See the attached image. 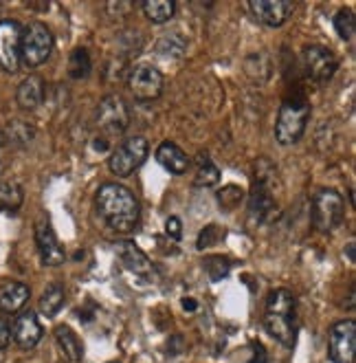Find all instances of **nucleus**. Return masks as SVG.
I'll return each mask as SVG.
<instances>
[{
	"instance_id": "obj_1",
	"label": "nucleus",
	"mask_w": 356,
	"mask_h": 363,
	"mask_svg": "<svg viewBox=\"0 0 356 363\" xmlns=\"http://www.w3.org/2000/svg\"><path fill=\"white\" fill-rule=\"evenodd\" d=\"M95 209L117 233H132L141 223V205L128 187L103 183L95 194Z\"/></svg>"
},
{
	"instance_id": "obj_2",
	"label": "nucleus",
	"mask_w": 356,
	"mask_h": 363,
	"mask_svg": "<svg viewBox=\"0 0 356 363\" xmlns=\"http://www.w3.org/2000/svg\"><path fill=\"white\" fill-rule=\"evenodd\" d=\"M266 333L277 339L282 346L292 348L297 339V317H295V295L288 289H275L266 297L264 313Z\"/></svg>"
},
{
	"instance_id": "obj_3",
	"label": "nucleus",
	"mask_w": 356,
	"mask_h": 363,
	"mask_svg": "<svg viewBox=\"0 0 356 363\" xmlns=\"http://www.w3.org/2000/svg\"><path fill=\"white\" fill-rule=\"evenodd\" d=\"M310 101L304 93H292L288 95L282 106H280V115L275 123V141L280 145H295L308 128L310 121Z\"/></svg>"
},
{
	"instance_id": "obj_4",
	"label": "nucleus",
	"mask_w": 356,
	"mask_h": 363,
	"mask_svg": "<svg viewBox=\"0 0 356 363\" xmlns=\"http://www.w3.org/2000/svg\"><path fill=\"white\" fill-rule=\"evenodd\" d=\"M310 218L315 229L330 233L337 229L345 218V201L337 189H319L312 199Z\"/></svg>"
},
{
	"instance_id": "obj_5",
	"label": "nucleus",
	"mask_w": 356,
	"mask_h": 363,
	"mask_svg": "<svg viewBox=\"0 0 356 363\" xmlns=\"http://www.w3.org/2000/svg\"><path fill=\"white\" fill-rule=\"evenodd\" d=\"M53 53V33L47 25L31 23L23 31V47H20V62L29 69L42 67Z\"/></svg>"
},
{
	"instance_id": "obj_6",
	"label": "nucleus",
	"mask_w": 356,
	"mask_h": 363,
	"mask_svg": "<svg viewBox=\"0 0 356 363\" xmlns=\"http://www.w3.org/2000/svg\"><path fill=\"white\" fill-rule=\"evenodd\" d=\"M130 108L128 104L123 101L121 95L113 93V95H106L95 111V125L103 135H123L125 130L130 128Z\"/></svg>"
},
{
	"instance_id": "obj_7",
	"label": "nucleus",
	"mask_w": 356,
	"mask_h": 363,
	"mask_svg": "<svg viewBox=\"0 0 356 363\" xmlns=\"http://www.w3.org/2000/svg\"><path fill=\"white\" fill-rule=\"evenodd\" d=\"M148 152H150V145L143 137H130V139L121 141L113 150L110 159H108L110 172L115 177H121V179L130 177L132 172H137V169L145 163Z\"/></svg>"
},
{
	"instance_id": "obj_8",
	"label": "nucleus",
	"mask_w": 356,
	"mask_h": 363,
	"mask_svg": "<svg viewBox=\"0 0 356 363\" xmlns=\"http://www.w3.org/2000/svg\"><path fill=\"white\" fill-rule=\"evenodd\" d=\"M302 64H304V71L306 77H310L312 82L317 84H326L334 77L339 69V60L334 55L328 47L321 45H310L304 49L302 53Z\"/></svg>"
},
{
	"instance_id": "obj_9",
	"label": "nucleus",
	"mask_w": 356,
	"mask_h": 363,
	"mask_svg": "<svg viewBox=\"0 0 356 363\" xmlns=\"http://www.w3.org/2000/svg\"><path fill=\"white\" fill-rule=\"evenodd\" d=\"M23 25L16 20H0V69L5 73H18L20 47H23Z\"/></svg>"
},
{
	"instance_id": "obj_10",
	"label": "nucleus",
	"mask_w": 356,
	"mask_h": 363,
	"mask_svg": "<svg viewBox=\"0 0 356 363\" xmlns=\"http://www.w3.org/2000/svg\"><path fill=\"white\" fill-rule=\"evenodd\" d=\"M128 89L137 101H152L163 93V75L152 64H137L130 69Z\"/></svg>"
},
{
	"instance_id": "obj_11",
	"label": "nucleus",
	"mask_w": 356,
	"mask_h": 363,
	"mask_svg": "<svg viewBox=\"0 0 356 363\" xmlns=\"http://www.w3.org/2000/svg\"><path fill=\"white\" fill-rule=\"evenodd\" d=\"M275 191L268 183V177L258 172L255 187L248 196V220L255 225H264L268 220H273L277 216V201H275Z\"/></svg>"
},
{
	"instance_id": "obj_12",
	"label": "nucleus",
	"mask_w": 356,
	"mask_h": 363,
	"mask_svg": "<svg viewBox=\"0 0 356 363\" xmlns=\"http://www.w3.org/2000/svg\"><path fill=\"white\" fill-rule=\"evenodd\" d=\"M356 352V322L343 319L330 328L328 337V354L332 363H354Z\"/></svg>"
},
{
	"instance_id": "obj_13",
	"label": "nucleus",
	"mask_w": 356,
	"mask_h": 363,
	"mask_svg": "<svg viewBox=\"0 0 356 363\" xmlns=\"http://www.w3.org/2000/svg\"><path fill=\"white\" fill-rule=\"evenodd\" d=\"M35 245H38V251H40V258L47 267H59L64 264L67 260V253L62 249L55 231L49 223V218H40L35 223Z\"/></svg>"
},
{
	"instance_id": "obj_14",
	"label": "nucleus",
	"mask_w": 356,
	"mask_h": 363,
	"mask_svg": "<svg viewBox=\"0 0 356 363\" xmlns=\"http://www.w3.org/2000/svg\"><path fill=\"white\" fill-rule=\"evenodd\" d=\"M248 11L266 27H282L295 11V5L290 0H251Z\"/></svg>"
},
{
	"instance_id": "obj_15",
	"label": "nucleus",
	"mask_w": 356,
	"mask_h": 363,
	"mask_svg": "<svg viewBox=\"0 0 356 363\" xmlns=\"http://www.w3.org/2000/svg\"><path fill=\"white\" fill-rule=\"evenodd\" d=\"M115 253H117V258H119V262H121V267L125 271L143 277V280H150V277H154V264L150 262L148 255H145L137 247V242L121 240V242L115 245Z\"/></svg>"
},
{
	"instance_id": "obj_16",
	"label": "nucleus",
	"mask_w": 356,
	"mask_h": 363,
	"mask_svg": "<svg viewBox=\"0 0 356 363\" xmlns=\"http://www.w3.org/2000/svg\"><path fill=\"white\" fill-rule=\"evenodd\" d=\"M42 335H45V330H42V324L35 317V313L27 311V313H20L16 317V322L11 326V339L16 341L18 348L33 350L42 341Z\"/></svg>"
},
{
	"instance_id": "obj_17",
	"label": "nucleus",
	"mask_w": 356,
	"mask_h": 363,
	"mask_svg": "<svg viewBox=\"0 0 356 363\" xmlns=\"http://www.w3.org/2000/svg\"><path fill=\"white\" fill-rule=\"evenodd\" d=\"M45 79L40 75H29L27 79L20 82V86L16 91V101L23 111H35L38 106L45 101Z\"/></svg>"
},
{
	"instance_id": "obj_18",
	"label": "nucleus",
	"mask_w": 356,
	"mask_h": 363,
	"mask_svg": "<svg viewBox=\"0 0 356 363\" xmlns=\"http://www.w3.org/2000/svg\"><path fill=\"white\" fill-rule=\"evenodd\" d=\"M156 161L172 174H185L190 169V157H187L174 141H163L156 150Z\"/></svg>"
},
{
	"instance_id": "obj_19",
	"label": "nucleus",
	"mask_w": 356,
	"mask_h": 363,
	"mask_svg": "<svg viewBox=\"0 0 356 363\" xmlns=\"http://www.w3.org/2000/svg\"><path fill=\"white\" fill-rule=\"evenodd\" d=\"M31 297V289L23 282H7L0 286V308L5 313H18Z\"/></svg>"
},
{
	"instance_id": "obj_20",
	"label": "nucleus",
	"mask_w": 356,
	"mask_h": 363,
	"mask_svg": "<svg viewBox=\"0 0 356 363\" xmlns=\"http://www.w3.org/2000/svg\"><path fill=\"white\" fill-rule=\"evenodd\" d=\"M55 341H57L62 354L67 357V361L81 363V359H84V346H81L79 337L69 326H57L55 328Z\"/></svg>"
},
{
	"instance_id": "obj_21",
	"label": "nucleus",
	"mask_w": 356,
	"mask_h": 363,
	"mask_svg": "<svg viewBox=\"0 0 356 363\" xmlns=\"http://www.w3.org/2000/svg\"><path fill=\"white\" fill-rule=\"evenodd\" d=\"M141 9L152 25H165L174 18L176 3L174 0H145V3L141 5Z\"/></svg>"
},
{
	"instance_id": "obj_22",
	"label": "nucleus",
	"mask_w": 356,
	"mask_h": 363,
	"mask_svg": "<svg viewBox=\"0 0 356 363\" xmlns=\"http://www.w3.org/2000/svg\"><path fill=\"white\" fill-rule=\"evenodd\" d=\"M244 73L248 75V79H253L255 84H264L270 73H273V64H270V57L260 51V53H251L244 60Z\"/></svg>"
},
{
	"instance_id": "obj_23",
	"label": "nucleus",
	"mask_w": 356,
	"mask_h": 363,
	"mask_svg": "<svg viewBox=\"0 0 356 363\" xmlns=\"http://www.w3.org/2000/svg\"><path fill=\"white\" fill-rule=\"evenodd\" d=\"M64 300H67L64 286H62L59 282L49 284L40 297V313L45 317H55L62 311V306H64Z\"/></svg>"
},
{
	"instance_id": "obj_24",
	"label": "nucleus",
	"mask_w": 356,
	"mask_h": 363,
	"mask_svg": "<svg viewBox=\"0 0 356 363\" xmlns=\"http://www.w3.org/2000/svg\"><path fill=\"white\" fill-rule=\"evenodd\" d=\"M198 169H196V177H194V185L196 187H214L220 181V169L216 167V163L209 159V155H198L196 157Z\"/></svg>"
},
{
	"instance_id": "obj_25",
	"label": "nucleus",
	"mask_w": 356,
	"mask_h": 363,
	"mask_svg": "<svg viewBox=\"0 0 356 363\" xmlns=\"http://www.w3.org/2000/svg\"><path fill=\"white\" fill-rule=\"evenodd\" d=\"M185 49L187 42L180 33H163L154 45V53L159 57H180Z\"/></svg>"
},
{
	"instance_id": "obj_26",
	"label": "nucleus",
	"mask_w": 356,
	"mask_h": 363,
	"mask_svg": "<svg viewBox=\"0 0 356 363\" xmlns=\"http://www.w3.org/2000/svg\"><path fill=\"white\" fill-rule=\"evenodd\" d=\"M35 137V130H33V125L27 123V121H9L7 125V130L3 135V139H7L9 143L13 145H29Z\"/></svg>"
},
{
	"instance_id": "obj_27",
	"label": "nucleus",
	"mask_w": 356,
	"mask_h": 363,
	"mask_svg": "<svg viewBox=\"0 0 356 363\" xmlns=\"http://www.w3.org/2000/svg\"><path fill=\"white\" fill-rule=\"evenodd\" d=\"M25 201V191L18 183H0V211H16Z\"/></svg>"
},
{
	"instance_id": "obj_28",
	"label": "nucleus",
	"mask_w": 356,
	"mask_h": 363,
	"mask_svg": "<svg viewBox=\"0 0 356 363\" xmlns=\"http://www.w3.org/2000/svg\"><path fill=\"white\" fill-rule=\"evenodd\" d=\"M93 71V62L86 49H75L69 57V75L73 79H86Z\"/></svg>"
},
{
	"instance_id": "obj_29",
	"label": "nucleus",
	"mask_w": 356,
	"mask_h": 363,
	"mask_svg": "<svg viewBox=\"0 0 356 363\" xmlns=\"http://www.w3.org/2000/svg\"><path fill=\"white\" fill-rule=\"evenodd\" d=\"M202 267L212 282H220L231 271V262H229V258H222V255H207Z\"/></svg>"
},
{
	"instance_id": "obj_30",
	"label": "nucleus",
	"mask_w": 356,
	"mask_h": 363,
	"mask_svg": "<svg viewBox=\"0 0 356 363\" xmlns=\"http://www.w3.org/2000/svg\"><path fill=\"white\" fill-rule=\"evenodd\" d=\"M334 29H337L339 38L350 42L356 33V18L350 9H341L337 16H334Z\"/></svg>"
},
{
	"instance_id": "obj_31",
	"label": "nucleus",
	"mask_w": 356,
	"mask_h": 363,
	"mask_svg": "<svg viewBox=\"0 0 356 363\" xmlns=\"http://www.w3.org/2000/svg\"><path fill=\"white\" fill-rule=\"evenodd\" d=\"M242 199H244V191L238 185H226L218 191V203L224 209H236Z\"/></svg>"
},
{
	"instance_id": "obj_32",
	"label": "nucleus",
	"mask_w": 356,
	"mask_h": 363,
	"mask_svg": "<svg viewBox=\"0 0 356 363\" xmlns=\"http://www.w3.org/2000/svg\"><path fill=\"white\" fill-rule=\"evenodd\" d=\"M222 236H224V231H222L220 227L209 225V227H205V229L200 231V236H198V240H196V249H198V251H205V249H209V247H214Z\"/></svg>"
},
{
	"instance_id": "obj_33",
	"label": "nucleus",
	"mask_w": 356,
	"mask_h": 363,
	"mask_svg": "<svg viewBox=\"0 0 356 363\" xmlns=\"http://www.w3.org/2000/svg\"><path fill=\"white\" fill-rule=\"evenodd\" d=\"M165 233L170 236L172 240H180L183 238V225L176 216H170L165 223Z\"/></svg>"
},
{
	"instance_id": "obj_34",
	"label": "nucleus",
	"mask_w": 356,
	"mask_h": 363,
	"mask_svg": "<svg viewBox=\"0 0 356 363\" xmlns=\"http://www.w3.org/2000/svg\"><path fill=\"white\" fill-rule=\"evenodd\" d=\"M9 341H11V326L0 317V350H5L9 346Z\"/></svg>"
},
{
	"instance_id": "obj_35",
	"label": "nucleus",
	"mask_w": 356,
	"mask_h": 363,
	"mask_svg": "<svg viewBox=\"0 0 356 363\" xmlns=\"http://www.w3.org/2000/svg\"><path fill=\"white\" fill-rule=\"evenodd\" d=\"M132 7H134V5H130V3H110V5H108V11L115 13V16H125V13H130V11H132Z\"/></svg>"
},
{
	"instance_id": "obj_36",
	"label": "nucleus",
	"mask_w": 356,
	"mask_h": 363,
	"mask_svg": "<svg viewBox=\"0 0 356 363\" xmlns=\"http://www.w3.org/2000/svg\"><path fill=\"white\" fill-rule=\"evenodd\" d=\"M248 363H266V354H264V348L258 344L255 346V354L253 357H251V361Z\"/></svg>"
},
{
	"instance_id": "obj_37",
	"label": "nucleus",
	"mask_w": 356,
	"mask_h": 363,
	"mask_svg": "<svg viewBox=\"0 0 356 363\" xmlns=\"http://www.w3.org/2000/svg\"><path fill=\"white\" fill-rule=\"evenodd\" d=\"M183 308L185 311H196L198 308V302L192 300V297H185V300H183Z\"/></svg>"
},
{
	"instance_id": "obj_38",
	"label": "nucleus",
	"mask_w": 356,
	"mask_h": 363,
	"mask_svg": "<svg viewBox=\"0 0 356 363\" xmlns=\"http://www.w3.org/2000/svg\"><path fill=\"white\" fill-rule=\"evenodd\" d=\"M348 258H350V262H356V255H354V242H350V245H348Z\"/></svg>"
},
{
	"instance_id": "obj_39",
	"label": "nucleus",
	"mask_w": 356,
	"mask_h": 363,
	"mask_svg": "<svg viewBox=\"0 0 356 363\" xmlns=\"http://www.w3.org/2000/svg\"><path fill=\"white\" fill-rule=\"evenodd\" d=\"M3 143H5V139H3V133H0V147H3Z\"/></svg>"
},
{
	"instance_id": "obj_40",
	"label": "nucleus",
	"mask_w": 356,
	"mask_h": 363,
	"mask_svg": "<svg viewBox=\"0 0 356 363\" xmlns=\"http://www.w3.org/2000/svg\"><path fill=\"white\" fill-rule=\"evenodd\" d=\"M110 363H117V361H110Z\"/></svg>"
}]
</instances>
